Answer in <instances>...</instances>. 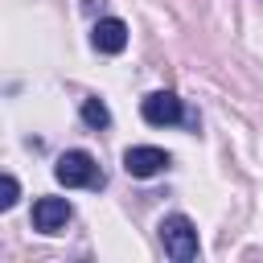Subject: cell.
<instances>
[{
  "label": "cell",
  "instance_id": "cell-1",
  "mask_svg": "<svg viewBox=\"0 0 263 263\" xmlns=\"http://www.w3.org/2000/svg\"><path fill=\"white\" fill-rule=\"evenodd\" d=\"M53 177H58L66 189H99V185H103V173H99L95 156H90V152H82V148L62 152V156H58V164H53Z\"/></svg>",
  "mask_w": 263,
  "mask_h": 263
},
{
  "label": "cell",
  "instance_id": "cell-2",
  "mask_svg": "<svg viewBox=\"0 0 263 263\" xmlns=\"http://www.w3.org/2000/svg\"><path fill=\"white\" fill-rule=\"evenodd\" d=\"M160 242H164V255L173 263H193L197 259V226L185 214H168L160 222Z\"/></svg>",
  "mask_w": 263,
  "mask_h": 263
},
{
  "label": "cell",
  "instance_id": "cell-3",
  "mask_svg": "<svg viewBox=\"0 0 263 263\" xmlns=\"http://www.w3.org/2000/svg\"><path fill=\"white\" fill-rule=\"evenodd\" d=\"M123 168H127V177L148 181V177H156V173L168 168V152L156 148V144H132V148L123 152Z\"/></svg>",
  "mask_w": 263,
  "mask_h": 263
},
{
  "label": "cell",
  "instance_id": "cell-4",
  "mask_svg": "<svg viewBox=\"0 0 263 263\" xmlns=\"http://www.w3.org/2000/svg\"><path fill=\"white\" fill-rule=\"evenodd\" d=\"M140 115L152 123V127H168V123H181L185 119V107L173 90H152L144 103H140Z\"/></svg>",
  "mask_w": 263,
  "mask_h": 263
},
{
  "label": "cell",
  "instance_id": "cell-5",
  "mask_svg": "<svg viewBox=\"0 0 263 263\" xmlns=\"http://www.w3.org/2000/svg\"><path fill=\"white\" fill-rule=\"evenodd\" d=\"M66 222H70V201L66 197H37L33 201V226L41 234H58V230H66Z\"/></svg>",
  "mask_w": 263,
  "mask_h": 263
},
{
  "label": "cell",
  "instance_id": "cell-6",
  "mask_svg": "<svg viewBox=\"0 0 263 263\" xmlns=\"http://www.w3.org/2000/svg\"><path fill=\"white\" fill-rule=\"evenodd\" d=\"M90 45H95L99 53H123V45H127V25H123L119 16H103V21L90 29Z\"/></svg>",
  "mask_w": 263,
  "mask_h": 263
},
{
  "label": "cell",
  "instance_id": "cell-7",
  "mask_svg": "<svg viewBox=\"0 0 263 263\" xmlns=\"http://www.w3.org/2000/svg\"><path fill=\"white\" fill-rule=\"evenodd\" d=\"M82 119H86L90 127H107V123H111V111H107L103 99H82Z\"/></svg>",
  "mask_w": 263,
  "mask_h": 263
},
{
  "label": "cell",
  "instance_id": "cell-8",
  "mask_svg": "<svg viewBox=\"0 0 263 263\" xmlns=\"http://www.w3.org/2000/svg\"><path fill=\"white\" fill-rule=\"evenodd\" d=\"M16 193H21V185H16V177L8 173V177H4V197H0V205L12 210V205H16Z\"/></svg>",
  "mask_w": 263,
  "mask_h": 263
}]
</instances>
